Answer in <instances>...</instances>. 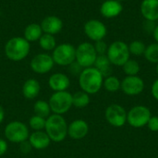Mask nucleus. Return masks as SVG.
Returning a JSON list of instances; mask_svg holds the SVG:
<instances>
[{"label":"nucleus","mask_w":158,"mask_h":158,"mask_svg":"<svg viewBox=\"0 0 158 158\" xmlns=\"http://www.w3.org/2000/svg\"><path fill=\"white\" fill-rule=\"evenodd\" d=\"M104 77L94 67L83 69L79 75V84L81 91L88 94H97L103 87Z\"/></svg>","instance_id":"nucleus-1"},{"label":"nucleus","mask_w":158,"mask_h":158,"mask_svg":"<svg viewBox=\"0 0 158 158\" xmlns=\"http://www.w3.org/2000/svg\"><path fill=\"white\" fill-rule=\"evenodd\" d=\"M68 126L62 115L52 114L46 118L44 130L52 142L60 143L68 136Z\"/></svg>","instance_id":"nucleus-2"},{"label":"nucleus","mask_w":158,"mask_h":158,"mask_svg":"<svg viewBox=\"0 0 158 158\" xmlns=\"http://www.w3.org/2000/svg\"><path fill=\"white\" fill-rule=\"evenodd\" d=\"M30 43L24 37H13L5 44V55L11 61H21L30 53Z\"/></svg>","instance_id":"nucleus-3"},{"label":"nucleus","mask_w":158,"mask_h":158,"mask_svg":"<svg viewBox=\"0 0 158 158\" xmlns=\"http://www.w3.org/2000/svg\"><path fill=\"white\" fill-rule=\"evenodd\" d=\"M129 45L123 41H115L108 45L106 56L110 63L117 67H122L130 59Z\"/></svg>","instance_id":"nucleus-4"},{"label":"nucleus","mask_w":158,"mask_h":158,"mask_svg":"<svg viewBox=\"0 0 158 158\" xmlns=\"http://www.w3.org/2000/svg\"><path fill=\"white\" fill-rule=\"evenodd\" d=\"M51 111L56 115H63L72 107V94L67 91L55 92L49 98Z\"/></svg>","instance_id":"nucleus-5"},{"label":"nucleus","mask_w":158,"mask_h":158,"mask_svg":"<svg viewBox=\"0 0 158 158\" xmlns=\"http://www.w3.org/2000/svg\"><path fill=\"white\" fill-rule=\"evenodd\" d=\"M4 133L7 141L14 143H21L22 142L27 141L30 136L28 127L18 120L9 122L6 126Z\"/></svg>","instance_id":"nucleus-6"},{"label":"nucleus","mask_w":158,"mask_h":158,"mask_svg":"<svg viewBox=\"0 0 158 158\" xmlns=\"http://www.w3.org/2000/svg\"><path fill=\"white\" fill-rule=\"evenodd\" d=\"M52 57L55 64L59 66H69L76 61V48L71 44H60L53 50Z\"/></svg>","instance_id":"nucleus-7"},{"label":"nucleus","mask_w":158,"mask_h":158,"mask_svg":"<svg viewBox=\"0 0 158 158\" xmlns=\"http://www.w3.org/2000/svg\"><path fill=\"white\" fill-rule=\"evenodd\" d=\"M97 53L93 44L89 42L81 43L76 48V62L83 69L94 67Z\"/></svg>","instance_id":"nucleus-8"},{"label":"nucleus","mask_w":158,"mask_h":158,"mask_svg":"<svg viewBox=\"0 0 158 158\" xmlns=\"http://www.w3.org/2000/svg\"><path fill=\"white\" fill-rule=\"evenodd\" d=\"M151 117L152 114L148 107L144 106H136L127 112V123L136 129L143 128L147 125Z\"/></svg>","instance_id":"nucleus-9"},{"label":"nucleus","mask_w":158,"mask_h":158,"mask_svg":"<svg viewBox=\"0 0 158 158\" xmlns=\"http://www.w3.org/2000/svg\"><path fill=\"white\" fill-rule=\"evenodd\" d=\"M106 121L113 127L120 128L127 123V111L118 104L108 106L105 112Z\"/></svg>","instance_id":"nucleus-10"},{"label":"nucleus","mask_w":158,"mask_h":158,"mask_svg":"<svg viewBox=\"0 0 158 158\" xmlns=\"http://www.w3.org/2000/svg\"><path fill=\"white\" fill-rule=\"evenodd\" d=\"M84 33L90 40L95 43L105 39L107 34V28L99 19H93L84 24Z\"/></svg>","instance_id":"nucleus-11"},{"label":"nucleus","mask_w":158,"mask_h":158,"mask_svg":"<svg viewBox=\"0 0 158 158\" xmlns=\"http://www.w3.org/2000/svg\"><path fill=\"white\" fill-rule=\"evenodd\" d=\"M120 89L127 95L130 96L139 95L144 90V81L138 75L127 76L122 80Z\"/></svg>","instance_id":"nucleus-12"},{"label":"nucleus","mask_w":158,"mask_h":158,"mask_svg":"<svg viewBox=\"0 0 158 158\" xmlns=\"http://www.w3.org/2000/svg\"><path fill=\"white\" fill-rule=\"evenodd\" d=\"M55 65L52 56L44 53L38 54L31 60V69L37 74H45L49 72Z\"/></svg>","instance_id":"nucleus-13"},{"label":"nucleus","mask_w":158,"mask_h":158,"mask_svg":"<svg viewBox=\"0 0 158 158\" xmlns=\"http://www.w3.org/2000/svg\"><path fill=\"white\" fill-rule=\"evenodd\" d=\"M89 132V125L83 119L73 120L68 126V136L73 140H81L87 136Z\"/></svg>","instance_id":"nucleus-14"},{"label":"nucleus","mask_w":158,"mask_h":158,"mask_svg":"<svg viewBox=\"0 0 158 158\" xmlns=\"http://www.w3.org/2000/svg\"><path fill=\"white\" fill-rule=\"evenodd\" d=\"M123 11L122 3L117 0H106L100 6V13L106 19H113L121 14Z\"/></svg>","instance_id":"nucleus-15"},{"label":"nucleus","mask_w":158,"mask_h":158,"mask_svg":"<svg viewBox=\"0 0 158 158\" xmlns=\"http://www.w3.org/2000/svg\"><path fill=\"white\" fill-rule=\"evenodd\" d=\"M140 11L145 20H158V0H143Z\"/></svg>","instance_id":"nucleus-16"},{"label":"nucleus","mask_w":158,"mask_h":158,"mask_svg":"<svg viewBox=\"0 0 158 158\" xmlns=\"http://www.w3.org/2000/svg\"><path fill=\"white\" fill-rule=\"evenodd\" d=\"M43 32L55 35L61 31L63 28V21L56 16H47L41 22Z\"/></svg>","instance_id":"nucleus-17"},{"label":"nucleus","mask_w":158,"mask_h":158,"mask_svg":"<svg viewBox=\"0 0 158 158\" xmlns=\"http://www.w3.org/2000/svg\"><path fill=\"white\" fill-rule=\"evenodd\" d=\"M48 85L55 92L67 91L70 85V81L64 73H55L49 77Z\"/></svg>","instance_id":"nucleus-18"},{"label":"nucleus","mask_w":158,"mask_h":158,"mask_svg":"<svg viewBox=\"0 0 158 158\" xmlns=\"http://www.w3.org/2000/svg\"><path fill=\"white\" fill-rule=\"evenodd\" d=\"M29 143H31V145L33 149L44 150L50 145L51 140L45 131H39L32 132L29 136Z\"/></svg>","instance_id":"nucleus-19"},{"label":"nucleus","mask_w":158,"mask_h":158,"mask_svg":"<svg viewBox=\"0 0 158 158\" xmlns=\"http://www.w3.org/2000/svg\"><path fill=\"white\" fill-rule=\"evenodd\" d=\"M41 91L40 83L35 79L27 80L22 86V94L26 99L32 100L36 98Z\"/></svg>","instance_id":"nucleus-20"},{"label":"nucleus","mask_w":158,"mask_h":158,"mask_svg":"<svg viewBox=\"0 0 158 158\" xmlns=\"http://www.w3.org/2000/svg\"><path fill=\"white\" fill-rule=\"evenodd\" d=\"M111 66L112 64L110 63L106 55H97L94 67L101 72L103 77L106 78L111 75V72H112Z\"/></svg>","instance_id":"nucleus-21"},{"label":"nucleus","mask_w":158,"mask_h":158,"mask_svg":"<svg viewBox=\"0 0 158 158\" xmlns=\"http://www.w3.org/2000/svg\"><path fill=\"white\" fill-rule=\"evenodd\" d=\"M43 35V30L40 24L37 23H31L26 26L24 30V38L30 42H35L41 38Z\"/></svg>","instance_id":"nucleus-22"},{"label":"nucleus","mask_w":158,"mask_h":158,"mask_svg":"<svg viewBox=\"0 0 158 158\" xmlns=\"http://www.w3.org/2000/svg\"><path fill=\"white\" fill-rule=\"evenodd\" d=\"M90 104V94L83 91H78L72 94V106L76 108H84Z\"/></svg>","instance_id":"nucleus-23"},{"label":"nucleus","mask_w":158,"mask_h":158,"mask_svg":"<svg viewBox=\"0 0 158 158\" xmlns=\"http://www.w3.org/2000/svg\"><path fill=\"white\" fill-rule=\"evenodd\" d=\"M33 111L36 116H39V117H42L44 118H48L52 112L49 103L43 101V100H38L37 102H35V104L33 106Z\"/></svg>","instance_id":"nucleus-24"},{"label":"nucleus","mask_w":158,"mask_h":158,"mask_svg":"<svg viewBox=\"0 0 158 158\" xmlns=\"http://www.w3.org/2000/svg\"><path fill=\"white\" fill-rule=\"evenodd\" d=\"M103 86H104V88L107 92H109V93H116L118 90H120V88H121V81H120V80L118 77L110 75V76L106 77L104 80Z\"/></svg>","instance_id":"nucleus-25"},{"label":"nucleus","mask_w":158,"mask_h":158,"mask_svg":"<svg viewBox=\"0 0 158 158\" xmlns=\"http://www.w3.org/2000/svg\"><path fill=\"white\" fill-rule=\"evenodd\" d=\"M39 44L42 49L45 51H52L56 46V41L54 35L48 33H43V35L39 39Z\"/></svg>","instance_id":"nucleus-26"},{"label":"nucleus","mask_w":158,"mask_h":158,"mask_svg":"<svg viewBox=\"0 0 158 158\" xmlns=\"http://www.w3.org/2000/svg\"><path fill=\"white\" fill-rule=\"evenodd\" d=\"M145 59L153 64H157L158 63V44L157 43H153L146 46V49L143 54Z\"/></svg>","instance_id":"nucleus-27"},{"label":"nucleus","mask_w":158,"mask_h":158,"mask_svg":"<svg viewBox=\"0 0 158 158\" xmlns=\"http://www.w3.org/2000/svg\"><path fill=\"white\" fill-rule=\"evenodd\" d=\"M123 68V71L127 76H136L138 75V73L140 72L141 67L140 64L134 60V59H129L127 62H125V64L122 66Z\"/></svg>","instance_id":"nucleus-28"},{"label":"nucleus","mask_w":158,"mask_h":158,"mask_svg":"<svg viewBox=\"0 0 158 158\" xmlns=\"http://www.w3.org/2000/svg\"><path fill=\"white\" fill-rule=\"evenodd\" d=\"M129 45V50H130V54L133 55L135 56H143L144 51L146 49V45L145 44L141 41V40H134L132 41Z\"/></svg>","instance_id":"nucleus-29"},{"label":"nucleus","mask_w":158,"mask_h":158,"mask_svg":"<svg viewBox=\"0 0 158 158\" xmlns=\"http://www.w3.org/2000/svg\"><path fill=\"white\" fill-rule=\"evenodd\" d=\"M45 123H46V118L39 117V116H32L30 120L29 124L30 127L34 131H44L45 128Z\"/></svg>","instance_id":"nucleus-30"},{"label":"nucleus","mask_w":158,"mask_h":158,"mask_svg":"<svg viewBox=\"0 0 158 158\" xmlns=\"http://www.w3.org/2000/svg\"><path fill=\"white\" fill-rule=\"evenodd\" d=\"M94 46V49H95L97 55H106L108 45L106 44V43L104 40L95 42Z\"/></svg>","instance_id":"nucleus-31"},{"label":"nucleus","mask_w":158,"mask_h":158,"mask_svg":"<svg viewBox=\"0 0 158 158\" xmlns=\"http://www.w3.org/2000/svg\"><path fill=\"white\" fill-rule=\"evenodd\" d=\"M148 129L153 132H158V117L152 116L146 125Z\"/></svg>","instance_id":"nucleus-32"},{"label":"nucleus","mask_w":158,"mask_h":158,"mask_svg":"<svg viewBox=\"0 0 158 158\" xmlns=\"http://www.w3.org/2000/svg\"><path fill=\"white\" fill-rule=\"evenodd\" d=\"M143 31L147 33H153L155 28H156V23L155 21H150V20H145L143 22Z\"/></svg>","instance_id":"nucleus-33"},{"label":"nucleus","mask_w":158,"mask_h":158,"mask_svg":"<svg viewBox=\"0 0 158 158\" xmlns=\"http://www.w3.org/2000/svg\"><path fill=\"white\" fill-rule=\"evenodd\" d=\"M31 149H32V147H31V143L29 142H27V141L22 142L21 143H19V150H20V152L22 154L27 155V154L31 153Z\"/></svg>","instance_id":"nucleus-34"},{"label":"nucleus","mask_w":158,"mask_h":158,"mask_svg":"<svg viewBox=\"0 0 158 158\" xmlns=\"http://www.w3.org/2000/svg\"><path fill=\"white\" fill-rule=\"evenodd\" d=\"M82 67H81L76 61H74L72 64L69 65V70L72 74H75V75H80L81 72L82 71Z\"/></svg>","instance_id":"nucleus-35"},{"label":"nucleus","mask_w":158,"mask_h":158,"mask_svg":"<svg viewBox=\"0 0 158 158\" xmlns=\"http://www.w3.org/2000/svg\"><path fill=\"white\" fill-rule=\"evenodd\" d=\"M151 92H152V95L153 97L158 101V79L154 81V83L152 84V88H151Z\"/></svg>","instance_id":"nucleus-36"},{"label":"nucleus","mask_w":158,"mask_h":158,"mask_svg":"<svg viewBox=\"0 0 158 158\" xmlns=\"http://www.w3.org/2000/svg\"><path fill=\"white\" fill-rule=\"evenodd\" d=\"M7 148H8V146H7L6 141H5L4 139L0 138V156H4L6 153Z\"/></svg>","instance_id":"nucleus-37"},{"label":"nucleus","mask_w":158,"mask_h":158,"mask_svg":"<svg viewBox=\"0 0 158 158\" xmlns=\"http://www.w3.org/2000/svg\"><path fill=\"white\" fill-rule=\"evenodd\" d=\"M4 119H5V110L3 106L0 105V124L4 121Z\"/></svg>","instance_id":"nucleus-38"},{"label":"nucleus","mask_w":158,"mask_h":158,"mask_svg":"<svg viewBox=\"0 0 158 158\" xmlns=\"http://www.w3.org/2000/svg\"><path fill=\"white\" fill-rule=\"evenodd\" d=\"M152 34L154 36V39L156 40V43L158 44V25L156 26V28H155V30H154V31H153Z\"/></svg>","instance_id":"nucleus-39"},{"label":"nucleus","mask_w":158,"mask_h":158,"mask_svg":"<svg viewBox=\"0 0 158 158\" xmlns=\"http://www.w3.org/2000/svg\"><path fill=\"white\" fill-rule=\"evenodd\" d=\"M156 74L158 75V63L156 64Z\"/></svg>","instance_id":"nucleus-40"},{"label":"nucleus","mask_w":158,"mask_h":158,"mask_svg":"<svg viewBox=\"0 0 158 158\" xmlns=\"http://www.w3.org/2000/svg\"><path fill=\"white\" fill-rule=\"evenodd\" d=\"M117 1H118V2H120V3H122V2H124L125 0H117Z\"/></svg>","instance_id":"nucleus-41"}]
</instances>
